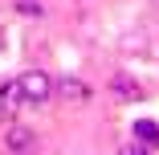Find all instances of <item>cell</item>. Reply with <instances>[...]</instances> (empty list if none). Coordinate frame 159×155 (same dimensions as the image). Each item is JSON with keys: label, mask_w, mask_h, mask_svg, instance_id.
Returning a JSON list of instances; mask_svg holds the SVG:
<instances>
[{"label": "cell", "mask_w": 159, "mask_h": 155, "mask_svg": "<svg viewBox=\"0 0 159 155\" xmlns=\"http://www.w3.org/2000/svg\"><path fill=\"white\" fill-rule=\"evenodd\" d=\"M20 90H25V106H41L53 98V78L45 70H29L20 74Z\"/></svg>", "instance_id": "obj_1"}, {"label": "cell", "mask_w": 159, "mask_h": 155, "mask_svg": "<svg viewBox=\"0 0 159 155\" xmlns=\"http://www.w3.org/2000/svg\"><path fill=\"white\" fill-rule=\"evenodd\" d=\"M4 151L8 155H33L37 151V131L20 127V122H8L4 127Z\"/></svg>", "instance_id": "obj_2"}, {"label": "cell", "mask_w": 159, "mask_h": 155, "mask_svg": "<svg viewBox=\"0 0 159 155\" xmlns=\"http://www.w3.org/2000/svg\"><path fill=\"white\" fill-rule=\"evenodd\" d=\"M53 94L61 98V102H74V106H86L90 98H94V90L82 82V78H70V74H61L57 82H53Z\"/></svg>", "instance_id": "obj_3"}, {"label": "cell", "mask_w": 159, "mask_h": 155, "mask_svg": "<svg viewBox=\"0 0 159 155\" xmlns=\"http://www.w3.org/2000/svg\"><path fill=\"white\" fill-rule=\"evenodd\" d=\"M20 106H25V90H20V78H8V82H0V114H4V118H12Z\"/></svg>", "instance_id": "obj_4"}, {"label": "cell", "mask_w": 159, "mask_h": 155, "mask_svg": "<svg viewBox=\"0 0 159 155\" xmlns=\"http://www.w3.org/2000/svg\"><path fill=\"white\" fill-rule=\"evenodd\" d=\"M110 94H114L118 102H139V98H143V86H139L131 74H122V70H118V74L110 78Z\"/></svg>", "instance_id": "obj_5"}, {"label": "cell", "mask_w": 159, "mask_h": 155, "mask_svg": "<svg viewBox=\"0 0 159 155\" xmlns=\"http://www.w3.org/2000/svg\"><path fill=\"white\" fill-rule=\"evenodd\" d=\"M131 135H135L139 143H147V147H159V122H151V118H139Z\"/></svg>", "instance_id": "obj_6"}, {"label": "cell", "mask_w": 159, "mask_h": 155, "mask_svg": "<svg viewBox=\"0 0 159 155\" xmlns=\"http://www.w3.org/2000/svg\"><path fill=\"white\" fill-rule=\"evenodd\" d=\"M12 8L20 16H29V21H41L45 16V0H12Z\"/></svg>", "instance_id": "obj_7"}, {"label": "cell", "mask_w": 159, "mask_h": 155, "mask_svg": "<svg viewBox=\"0 0 159 155\" xmlns=\"http://www.w3.org/2000/svg\"><path fill=\"white\" fill-rule=\"evenodd\" d=\"M122 155H147L143 147H122Z\"/></svg>", "instance_id": "obj_8"}]
</instances>
